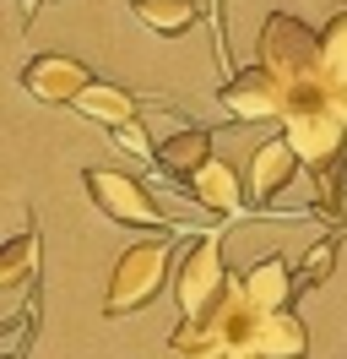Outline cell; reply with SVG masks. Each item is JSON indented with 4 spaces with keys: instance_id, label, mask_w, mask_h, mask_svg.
<instances>
[{
    "instance_id": "cell-16",
    "label": "cell",
    "mask_w": 347,
    "mask_h": 359,
    "mask_svg": "<svg viewBox=\"0 0 347 359\" xmlns=\"http://www.w3.org/2000/svg\"><path fill=\"white\" fill-rule=\"evenodd\" d=\"M33 262H38V229H22L17 240L0 245V294H22L33 283Z\"/></svg>"
},
{
    "instance_id": "cell-6",
    "label": "cell",
    "mask_w": 347,
    "mask_h": 359,
    "mask_svg": "<svg viewBox=\"0 0 347 359\" xmlns=\"http://www.w3.org/2000/svg\"><path fill=\"white\" fill-rule=\"evenodd\" d=\"M82 185L87 196H92V207L104 212L108 224L120 229H157V234H169V218H163V207L152 202V191L141 185V180L120 175V169H82Z\"/></svg>"
},
{
    "instance_id": "cell-5",
    "label": "cell",
    "mask_w": 347,
    "mask_h": 359,
    "mask_svg": "<svg viewBox=\"0 0 347 359\" xmlns=\"http://www.w3.org/2000/svg\"><path fill=\"white\" fill-rule=\"evenodd\" d=\"M228 289H234V272L222 262V229L217 234L206 229V234H195L185 245V262L174 272V299H179L185 316H206Z\"/></svg>"
},
{
    "instance_id": "cell-21",
    "label": "cell",
    "mask_w": 347,
    "mask_h": 359,
    "mask_svg": "<svg viewBox=\"0 0 347 359\" xmlns=\"http://www.w3.org/2000/svg\"><path fill=\"white\" fill-rule=\"evenodd\" d=\"M331 104H337V114L347 120V88H337V93H331Z\"/></svg>"
},
{
    "instance_id": "cell-17",
    "label": "cell",
    "mask_w": 347,
    "mask_h": 359,
    "mask_svg": "<svg viewBox=\"0 0 347 359\" xmlns=\"http://www.w3.org/2000/svg\"><path fill=\"white\" fill-rule=\"evenodd\" d=\"M320 66H325V88L337 93V88H347V11H337L331 22L320 27Z\"/></svg>"
},
{
    "instance_id": "cell-14",
    "label": "cell",
    "mask_w": 347,
    "mask_h": 359,
    "mask_svg": "<svg viewBox=\"0 0 347 359\" xmlns=\"http://www.w3.org/2000/svg\"><path fill=\"white\" fill-rule=\"evenodd\" d=\"M71 109L82 114V120H92V126H104V131H120V126H130L141 114V98L130 88H120V82H92Z\"/></svg>"
},
{
    "instance_id": "cell-19",
    "label": "cell",
    "mask_w": 347,
    "mask_h": 359,
    "mask_svg": "<svg viewBox=\"0 0 347 359\" xmlns=\"http://www.w3.org/2000/svg\"><path fill=\"white\" fill-rule=\"evenodd\" d=\"M331 272H337V234H325L320 245H315L309 256H304V267H299V283H304V289H320V283L331 278Z\"/></svg>"
},
{
    "instance_id": "cell-8",
    "label": "cell",
    "mask_w": 347,
    "mask_h": 359,
    "mask_svg": "<svg viewBox=\"0 0 347 359\" xmlns=\"http://www.w3.org/2000/svg\"><path fill=\"white\" fill-rule=\"evenodd\" d=\"M304 158L293 153V142L288 136H266L255 147V158H250V175H244V185H250V207H255L260 218H288L293 224V212H277V191L282 185H293V175H299Z\"/></svg>"
},
{
    "instance_id": "cell-20",
    "label": "cell",
    "mask_w": 347,
    "mask_h": 359,
    "mask_svg": "<svg viewBox=\"0 0 347 359\" xmlns=\"http://www.w3.org/2000/svg\"><path fill=\"white\" fill-rule=\"evenodd\" d=\"M212 6V44H217V66H228V33H222V0H206Z\"/></svg>"
},
{
    "instance_id": "cell-10",
    "label": "cell",
    "mask_w": 347,
    "mask_h": 359,
    "mask_svg": "<svg viewBox=\"0 0 347 359\" xmlns=\"http://www.w3.org/2000/svg\"><path fill=\"white\" fill-rule=\"evenodd\" d=\"M190 196L206 212H217V218H244V212H255L250 207V185L234 175V163H222V158H206L201 169L190 175Z\"/></svg>"
},
{
    "instance_id": "cell-22",
    "label": "cell",
    "mask_w": 347,
    "mask_h": 359,
    "mask_svg": "<svg viewBox=\"0 0 347 359\" xmlns=\"http://www.w3.org/2000/svg\"><path fill=\"white\" fill-rule=\"evenodd\" d=\"M222 359H260L255 348H234V354H222Z\"/></svg>"
},
{
    "instance_id": "cell-13",
    "label": "cell",
    "mask_w": 347,
    "mask_h": 359,
    "mask_svg": "<svg viewBox=\"0 0 347 359\" xmlns=\"http://www.w3.org/2000/svg\"><path fill=\"white\" fill-rule=\"evenodd\" d=\"M250 348L260 359H309V332H304V321L293 311H271V316L260 311Z\"/></svg>"
},
{
    "instance_id": "cell-2",
    "label": "cell",
    "mask_w": 347,
    "mask_h": 359,
    "mask_svg": "<svg viewBox=\"0 0 347 359\" xmlns=\"http://www.w3.org/2000/svg\"><path fill=\"white\" fill-rule=\"evenodd\" d=\"M260 66L277 76L288 93H315L325 88V66H320V33L304 22V17H293V11H271L266 22H260ZM331 93V88H325Z\"/></svg>"
},
{
    "instance_id": "cell-18",
    "label": "cell",
    "mask_w": 347,
    "mask_h": 359,
    "mask_svg": "<svg viewBox=\"0 0 347 359\" xmlns=\"http://www.w3.org/2000/svg\"><path fill=\"white\" fill-rule=\"evenodd\" d=\"M108 136H114V147H120L136 169H157V136H147L141 120H130V126H120V131H108Z\"/></svg>"
},
{
    "instance_id": "cell-3",
    "label": "cell",
    "mask_w": 347,
    "mask_h": 359,
    "mask_svg": "<svg viewBox=\"0 0 347 359\" xmlns=\"http://www.w3.org/2000/svg\"><path fill=\"white\" fill-rule=\"evenodd\" d=\"M282 136L293 142V153L304 158L309 175H320V169H331V163H347V120L337 114V104H331L325 88L293 93L288 120H282Z\"/></svg>"
},
{
    "instance_id": "cell-11",
    "label": "cell",
    "mask_w": 347,
    "mask_h": 359,
    "mask_svg": "<svg viewBox=\"0 0 347 359\" xmlns=\"http://www.w3.org/2000/svg\"><path fill=\"white\" fill-rule=\"evenodd\" d=\"M212 153V131H201V126H190V120H179L169 136H157V169L169 180H179V185H190V175L206 163Z\"/></svg>"
},
{
    "instance_id": "cell-4",
    "label": "cell",
    "mask_w": 347,
    "mask_h": 359,
    "mask_svg": "<svg viewBox=\"0 0 347 359\" xmlns=\"http://www.w3.org/2000/svg\"><path fill=\"white\" fill-rule=\"evenodd\" d=\"M169 267H174V240L157 234L147 245H130L120 262H114V278H108V294H104V316H136L147 311L152 299L163 294L169 283Z\"/></svg>"
},
{
    "instance_id": "cell-7",
    "label": "cell",
    "mask_w": 347,
    "mask_h": 359,
    "mask_svg": "<svg viewBox=\"0 0 347 359\" xmlns=\"http://www.w3.org/2000/svg\"><path fill=\"white\" fill-rule=\"evenodd\" d=\"M288 104H293V93L282 88L271 71L260 66H244L234 71L222 88H217V109L239 120V126H266V120H288Z\"/></svg>"
},
{
    "instance_id": "cell-15",
    "label": "cell",
    "mask_w": 347,
    "mask_h": 359,
    "mask_svg": "<svg viewBox=\"0 0 347 359\" xmlns=\"http://www.w3.org/2000/svg\"><path fill=\"white\" fill-rule=\"evenodd\" d=\"M130 17L141 27H152L157 39H185L201 22V6L195 0H130Z\"/></svg>"
},
{
    "instance_id": "cell-9",
    "label": "cell",
    "mask_w": 347,
    "mask_h": 359,
    "mask_svg": "<svg viewBox=\"0 0 347 359\" xmlns=\"http://www.w3.org/2000/svg\"><path fill=\"white\" fill-rule=\"evenodd\" d=\"M98 76L76 60V55H33L22 66V88L33 93L38 104H76Z\"/></svg>"
},
{
    "instance_id": "cell-12",
    "label": "cell",
    "mask_w": 347,
    "mask_h": 359,
    "mask_svg": "<svg viewBox=\"0 0 347 359\" xmlns=\"http://www.w3.org/2000/svg\"><path fill=\"white\" fill-rule=\"evenodd\" d=\"M299 272L288 267V256H266V262H255V267L244 272V294H250V305L255 311H293V299H299Z\"/></svg>"
},
{
    "instance_id": "cell-1",
    "label": "cell",
    "mask_w": 347,
    "mask_h": 359,
    "mask_svg": "<svg viewBox=\"0 0 347 359\" xmlns=\"http://www.w3.org/2000/svg\"><path fill=\"white\" fill-rule=\"evenodd\" d=\"M255 321H260V311L250 305V294H244V278H234V289L222 294L206 316H185L174 327L169 348L179 359H222V354H234V348H250Z\"/></svg>"
}]
</instances>
